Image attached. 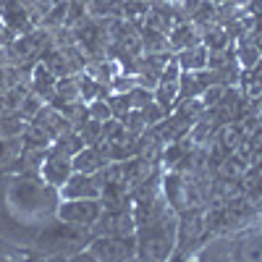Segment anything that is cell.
<instances>
[{"label":"cell","instance_id":"18","mask_svg":"<svg viewBox=\"0 0 262 262\" xmlns=\"http://www.w3.org/2000/svg\"><path fill=\"white\" fill-rule=\"evenodd\" d=\"M21 144H24L27 149H50L53 139H50L37 123L29 121V123L24 126V131H21Z\"/></svg>","mask_w":262,"mask_h":262},{"label":"cell","instance_id":"24","mask_svg":"<svg viewBox=\"0 0 262 262\" xmlns=\"http://www.w3.org/2000/svg\"><path fill=\"white\" fill-rule=\"evenodd\" d=\"M137 86V76L134 74H116L111 81V92H131Z\"/></svg>","mask_w":262,"mask_h":262},{"label":"cell","instance_id":"30","mask_svg":"<svg viewBox=\"0 0 262 262\" xmlns=\"http://www.w3.org/2000/svg\"><path fill=\"white\" fill-rule=\"evenodd\" d=\"M221 3H231V6H242V8H247L249 0H221Z\"/></svg>","mask_w":262,"mask_h":262},{"label":"cell","instance_id":"16","mask_svg":"<svg viewBox=\"0 0 262 262\" xmlns=\"http://www.w3.org/2000/svg\"><path fill=\"white\" fill-rule=\"evenodd\" d=\"M76 79H79V95H81L84 102H92V100H100V97L111 95V86L97 81V79H92V76H86L84 71L76 74Z\"/></svg>","mask_w":262,"mask_h":262},{"label":"cell","instance_id":"7","mask_svg":"<svg viewBox=\"0 0 262 262\" xmlns=\"http://www.w3.org/2000/svg\"><path fill=\"white\" fill-rule=\"evenodd\" d=\"M210 84H215V74L210 69L181 71V76H179V102L181 100H200Z\"/></svg>","mask_w":262,"mask_h":262},{"label":"cell","instance_id":"15","mask_svg":"<svg viewBox=\"0 0 262 262\" xmlns=\"http://www.w3.org/2000/svg\"><path fill=\"white\" fill-rule=\"evenodd\" d=\"M152 97H155V102L163 107L165 113H170L173 107L179 105V81H158V86L152 90Z\"/></svg>","mask_w":262,"mask_h":262},{"label":"cell","instance_id":"6","mask_svg":"<svg viewBox=\"0 0 262 262\" xmlns=\"http://www.w3.org/2000/svg\"><path fill=\"white\" fill-rule=\"evenodd\" d=\"M71 173H74V163H71V158L58 155V152L48 149V158L42 160V165H39V176H42V181H45L50 189H60L66 181H69Z\"/></svg>","mask_w":262,"mask_h":262},{"label":"cell","instance_id":"17","mask_svg":"<svg viewBox=\"0 0 262 262\" xmlns=\"http://www.w3.org/2000/svg\"><path fill=\"white\" fill-rule=\"evenodd\" d=\"M81 147H84V139H81V134H79L76 128L63 131V134L50 144V149H53V152H58V155H66V158H74Z\"/></svg>","mask_w":262,"mask_h":262},{"label":"cell","instance_id":"4","mask_svg":"<svg viewBox=\"0 0 262 262\" xmlns=\"http://www.w3.org/2000/svg\"><path fill=\"white\" fill-rule=\"evenodd\" d=\"M90 249L95 259H134L137 233L134 236H95Z\"/></svg>","mask_w":262,"mask_h":262},{"label":"cell","instance_id":"3","mask_svg":"<svg viewBox=\"0 0 262 262\" xmlns=\"http://www.w3.org/2000/svg\"><path fill=\"white\" fill-rule=\"evenodd\" d=\"M95 236H134L137 233V217L134 207H102V215L92 226Z\"/></svg>","mask_w":262,"mask_h":262},{"label":"cell","instance_id":"29","mask_svg":"<svg viewBox=\"0 0 262 262\" xmlns=\"http://www.w3.org/2000/svg\"><path fill=\"white\" fill-rule=\"evenodd\" d=\"M8 90V84H6V69L0 66V97H3V92Z\"/></svg>","mask_w":262,"mask_h":262},{"label":"cell","instance_id":"13","mask_svg":"<svg viewBox=\"0 0 262 262\" xmlns=\"http://www.w3.org/2000/svg\"><path fill=\"white\" fill-rule=\"evenodd\" d=\"M84 74L111 86L113 76H116V74H121V63H118L116 58H92V60H86Z\"/></svg>","mask_w":262,"mask_h":262},{"label":"cell","instance_id":"21","mask_svg":"<svg viewBox=\"0 0 262 262\" xmlns=\"http://www.w3.org/2000/svg\"><path fill=\"white\" fill-rule=\"evenodd\" d=\"M76 131L81 134L84 144H97L102 139V121H95V118H86L81 126H76Z\"/></svg>","mask_w":262,"mask_h":262},{"label":"cell","instance_id":"23","mask_svg":"<svg viewBox=\"0 0 262 262\" xmlns=\"http://www.w3.org/2000/svg\"><path fill=\"white\" fill-rule=\"evenodd\" d=\"M42 102H45V100H42V97H37L34 92H29V95L24 97V102H21V107H18V113L24 116L27 121H32V118L37 116V111H39V107H42Z\"/></svg>","mask_w":262,"mask_h":262},{"label":"cell","instance_id":"27","mask_svg":"<svg viewBox=\"0 0 262 262\" xmlns=\"http://www.w3.org/2000/svg\"><path fill=\"white\" fill-rule=\"evenodd\" d=\"M128 100H131V107L134 111H142V107L147 102H152L155 97H152V90H144V86H134V90L128 92Z\"/></svg>","mask_w":262,"mask_h":262},{"label":"cell","instance_id":"28","mask_svg":"<svg viewBox=\"0 0 262 262\" xmlns=\"http://www.w3.org/2000/svg\"><path fill=\"white\" fill-rule=\"evenodd\" d=\"M11 39H16V34H13V32H11V29L3 24V21H0V50H3V48L8 45Z\"/></svg>","mask_w":262,"mask_h":262},{"label":"cell","instance_id":"20","mask_svg":"<svg viewBox=\"0 0 262 262\" xmlns=\"http://www.w3.org/2000/svg\"><path fill=\"white\" fill-rule=\"evenodd\" d=\"M105 100H107V105H111V116L118 118V121H123L131 111H134V107H131V100H128V92H111Z\"/></svg>","mask_w":262,"mask_h":262},{"label":"cell","instance_id":"2","mask_svg":"<svg viewBox=\"0 0 262 262\" xmlns=\"http://www.w3.org/2000/svg\"><path fill=\"white\" fill-rule=\"evenodd\" d=\"M102 215V200H60L58 221L71 228H92Z\"/></svg>","mask_w":262,"mask_h":262},{"label":"cell","instance_id":"25","mask_svg":"<svg viewBox=\"0 0 262 262\" xmlns=\"http://www.w3.org/2000/svg\"><path fill=\"white\" fill-rule=\"evenodd\" d=\"M223 90H226L223 84H210L207 90L202 92L200 102H202V107H205V111H210V107H215V105H217V100L223 97Z\"/></svg>","mask_w":262,"mask_h":262},{"label":"cell","instance_id":"11","mask_svg":"<svg viewBox=\"0 0 262 262\" xmlns=\"http://www.w3.org/2000/svg\"><path fill=\"white\" fill-rule=\"evenodd\" d=\"M74 163V170H81V173H97L100 168L107 165V158L100 152L97 144H84L76 155L71 158Z\"/></svg>","mask_w":262,"mask_h":262},{"label":"cell","instance_id":"12","mask_svg":"<svg viewBox=\"0 0 262 262\" xmlns=\"http://www.w3.org/2000/svg\"><path fill=\"white\" fill-rule=\"evenodd\" d=\"M207 58H210V50L205 48V42H196V45H189V48H184V50L176 53V60L181 66V71L207 69Z\"/></svg>","mask_w":262,"mask_h":262},{"label":"cell","instance_id":"14","mask_svg":"<svg viewBox=\"0 0 262 262\" xmlns=\"http://www.w3.org/2000/svg\"><path fill=\"white\" fill-rule=\"evenodd\" d=\"M233 50H236V60L242 63V69H244V71H247V69H252V66L262 58V53H259V48H257V42H254V37H252V34L238 37Z\"/></svg>","mask_w":262,"mask_h":262},{"label":"cell","instance_id":"8","mask_svg":"<svg viewBox=\"0 0 262 262\" xmlns=\"http://www.w3.org/2000/svg\"><path fill=\"white\" fill-rule=\"evenodd\" d=\"M32 123H37L42 131H45V134L55 142L63 131H69V128H74L69 121L63 118V113L58 111V107H53L50 102H42V107L37 111V116L32 118Z\"/></svg>","mask_w":262,"mask_h":262},{"label":"cell","instance_id":"19","mask_svg":"<svg viewBox=\"0 0 262 262\" xmlns=\"http://www.w3.org/2000/svg\"><path fill=\"white\" fill-rule=\"evenodd\" d=\"M139 34H142V53H165V50H170L168 48V34L147 29V27H142Z\"/></svg>","mask_w":262,"mask_h":262},{"label":"cell","instance_id":"1","mask_svg":"<svg viewBox=\"0 0 262 262\" xmlns=\"http://www.w3.org/2000/svg\"><path fill=\"white\" fill-rule=\"evenodd\" d=\"M137 217V257L142 259H168L176 249L179 212L165 196L158 194L149 202H131Z\"/></svg>","mask_w":262,"mask_h":262},{"label":"cell","instance_id":"10","mask_svg":"<svg viewBox=\"0 0 262 262\" xmlns=\"http://www.w3.org/2000/svg\"><path fill=\"white\" fill-rule=\"evenodd\" d=\"M55 81H58V76H55L42 60L32 66L29 84H32V92H34L37 97H42V100L48 102V100L53 97V92H55Z\"/></svg>","mask_w":262,"mask_h":262},{"label":"cell","instance_id":"5","mask_svg":"<svg viewBox=\"0 0 262 262\" xmlns=\"http://www.w3.org/2000/svg\"><path fill=\"white\" fill-rule=\"evenodd\" d=\"M58 194H60V200H100L102 184L97 179V173L74 170L69 176V181L58 189Z\"/></svg>","mask_w":262,"mask_h":262},{"label":"cell","instance_id":"26","mask_svg":"<svg viewBox=\"0 0 262 262\" xmlns=\"http://www.w3.org/2000/svg\"><path fill=\"white\" fill-rule=\"evenodd\" d=\"M86 107H90V118H95V121H107V118H113V116H111V105H107L105 97L86 102Z\"/></svg>","mask_w":262,"mask_h":262},{"label":"cell","instance_id":"9","mask_svg":"<svg viewBox=\"0 0 262 262\" xmlns=\"http://www.w3.org/2000/svg\"><path fill=\"white\" fill-rule=\"evenodd\" d=\"M196 42H202V32L194 27L191 18H184V21H176L173 29L168 32V48L170 53H179L189 45H196Z\"/></svg>","mask_w":262,"mask_h":262},{"label":"cell","instance_id":"22","mask_svg":"<svg viewBox=\"0 0 262 262\" xmlns=\"http://www.w3.org/2000/svg\"><path fill=\"white\" fill-rule=\"evenodd\" d=\"M139 113H142V118H144V123H147V126H158V123H160V121L168 116V113L163 111V107H160L155 100H152V102H147V105L142 107Z\"/></svg>","mask_w":262,"mask_h":262}]
</instances>
